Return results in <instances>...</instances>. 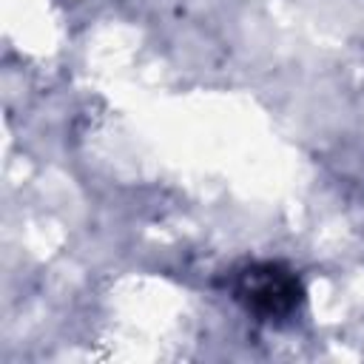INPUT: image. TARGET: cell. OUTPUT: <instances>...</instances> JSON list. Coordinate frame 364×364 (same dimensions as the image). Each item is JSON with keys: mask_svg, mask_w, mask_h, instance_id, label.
Returning <instances> with one entry per match:
<instances>
[{"mask_svg": "<svg viewBox=\"0 0 364 364\" xmlns=\"http://www.w3.org/2000/svg\"><path fill=\"white\" fill-rule=\"evenodd\" d=\"M242 299L256 307V310H264V313H284L296 304L299 299V284L293 276L282 273L279 267L273 264H264V267H253L245 273V282L239 287Z\"/></svg>", "mask_w": 364, "mask_h": 364, "instance_id": "obj_1", "label": "cell"}]
</instances>
